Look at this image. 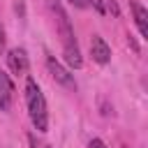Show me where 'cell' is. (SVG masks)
I'll list each match as a JSON object with an SVG mask.
<instances>
[{
	"label": "cell",
	"instance_id": "cell-1",
	"mask_svg": "<svg viewBox=\"0 0 148 148\" xmlns=\"http://www.w3.org/2000/svg\"><path fill=\"white\" fill-rule=\"evenodd\" d=\"M25 104H28V116L35 125L37 132H46L49 127V113H46V99L39 90V86L28 79L25 81Z\"/></svg>",
	"mask_w": 148,
	"mask_h": 148
},
{
	"label": "cell",
	"instance_id": "cell-2",
	"mask_svg": "<svg viewBox=\"0 0 148 148\" xmlns=\"http://www.w3.org/2000/svg\"><path fill=\"white\" fill-rule=\"evenodd\" d=\"M49 9L56 14V21H58V32L62 37V46H76V39H74V30H72V23H69V16L67 12L62 9L60 0H46Z\"/></svg>",
	"mask_w": 148,
	"mask_h": 148
},
{
	"label": "cell",
	"instance_id": "cell-3",
	"mask_svg": "<svg viewBox=\"0 0 148 148\" xmlns=\"http://www.w3.org/2000/svg\"><path fill=\"white\" fill-rule=\"evenodd\" d=\"M46 67H49V72H51V76L60 83V86H65V88H69V90H76V81H74V76L53 58V56H49L46 58Z\"/></svg>",
	"mask_w": 148,
	"mask_h": 148
},
{
	"label": "cell",
	"instance_id": "cell-4",
	"mask_svg": "<svg viewBox=\"0 0 148 148\" xmlns=\"http://www.w3.org/2000/svg\"><path fill=\"white\" fill-rule=\"evenodd\" d=\"M7 65H9V69L16 74V76H21V74H25L28 72V53H25V49H12L9 53H7Z\"/></svg>",
	"mask_w": 148,
	"mask_h": 148
},
{
	"label": "cell",
	"instance_id": "cell-5",
	"mask_svg": "<svg viewBox=\"0 0 148 148\" xmlns=\"http://www.w3.org/2000/svg\"><path fill=\"white\" fill-rule=\"evenodd\" d=\"M90 56H92V60L99 62V65H106V62L111 60V49H109V44H106L99 35H92V39H90Z\"/></svg>",
	"mask_w": 148,
	"mask_h": 148
},
{
	"label": "cell",
	"instance_id": "cell-6",
	"mask_svg": "<svg viewBox=\"0 0 148 148\" xmlns=\"http://www.w3.org/2000/svg\"><path fill=\"white\" fill-rule=\"evenodd\" d=\"M12 99H14V86H12V79H9V74H5V72L0 69V111H9Z\"/></svg>",
	"mask_w": 148,
	"mask_h": 148
},
{
	"label": "cell",
	"instance_id": "cell-7",
	"mask_svg": "<svg viewBox=\"0 0 148 148\" xmlns=\"http://www.w3.org/2000/svg\"><path fill=\"white\" fill-rule=\"evenodd\" d=\"M132 12H134V23H136L141 37H148V12H146V7H141L139 2H132Z\"/></svg>",
	"mask_w": 148,
	"mask_h": 148
},
{
	"label": "cell",
	"instance_id": "cell-8",
	"mask_svg": "<svg viewBox=\"0 0 148 148\" xmlns=\"http://www.w3.org/2000/svg\"><path fill=\"white\" fill-rule=\"evenodd\" d=\"M62 51H65V62H67L69 67L79 69V67L83 65V58H81L79 46H62Z\"/></svg>",
	"mask_w": 148,
	"mask_h": 148
},
{
	"label": "cell",
	"instance_id": "cell-9",
	"mask_svg": "<svg viewBox=\"0 0 148 148\" xmlns=\"http://www.w3.org/2000/svg\"><path fill=\"white\" fill-rule=\"evenodd\" d=\"M106 9H109L113 16H118V5H116V0H106Z\"/></svg>",
	"mask_w": 148,
	"mask_h": 148
},
{
	"label": "cell",
	"instance_id": "cell-10",
	"mask_svg": "<svg viewBox=\"0 0 148 148\" xmlns=\"http://www.w3.org/2000/svg\"><path fill=\"white\" fill-rule=\"evenodd\" d=\"M88 148H106V143H104L102 139H92V141L88 143Z\"/></svg>",
	"mask_w": 148,
	"mask_h": 148
},
{
	"label": "cell",
	"instance_id": "cell-11",
	"mask_svg": "<svg viewBox=\"0 0 148 148\" xmlns=\"http://www.w3.org/2000/svg\"><path fill=\"white\" fill-rule=\"evenodd\" d=\"M69 2H72L74 7H79V9H86V7H88V0H69Z\"/></svg>",
	"mask_w": 148,
	"mask_h": 148
},
{
	"label": "cell",
	"instance_id": "cell-12",
	"mask_svg": "<svg viewBox=\"0 0 148 148\" xmlns=\"http://www.w3.org/2000/svg\"><path fill=\"white\" fill-rule=\"evenodd\" d=\"M5 39H7V37H5V28L0 25V53L5 51Z\"/></svg>",
	"mask_w": 148,
	"mask_h": 148
},
{
	"label": "cell",
	"instance_id": "cell-13",
	"mask_svg": "<svg viewBox=\"0 0 148 148\" xmlns=\"http://www.w3.org/2000/svg\"><path fill=\"white\" fill-rule=\"evenodd\" d=\"M92 2V7L97 9V12H104V5H102V0H90Z\"/></svg>",
	"mask_w": 148,
	"mask_h": 148
},
{
	"label": "cell",
	"instance_id": "cell-14",
	"mask_svg": "<svg viewBox=\"0 0 148 148\" xmlns=\"http://www.w3.org/2000/svg\"><path fill=\"white\" fill-rule=\"evenodd\" d=\"M28 141H30V143H32V148H42V146H39V143H37V141H35V136H32V134H30V136H28Z\"/></svg>",
	"mask_w": 148,
	"mask_h": 148
}]
</instances>
